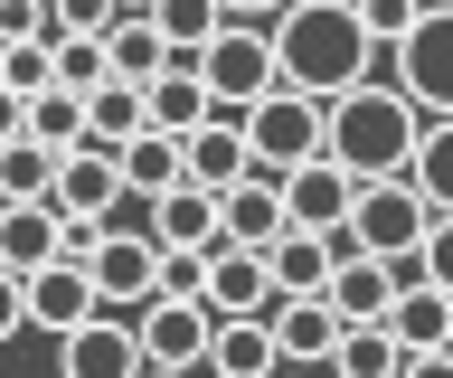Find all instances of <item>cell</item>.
I'll list each match as a JSON object with an SVG mask.
<instances>
[{"label":"cell","mask_w":453,"mask_h":378,"mask_svg":"<svg viewBox=\"0 0 453 378\" xmlns=\"http://www.w3.org/2000/svg\"><path fill=\"white\" fill-rule=\"evenodd\" d=\"M265 38H274V76L321 95V104L368 86V66H378V38H368L359 0H283L274 19H265Z\"/></svg>","instance_id":"1"},{"label":"cell","mask_w":453,"mask_h":378,"mask_svg":"<svg viewBox=\"0 0 453 378\" xmlns=\"http://www.w3.org/2000/svg\"><path fill=\"white\" fill-rule=\"evenodd\" d=\"M416 133H425V114L406 104V86H349V95H331V133H321V151H331L349 180H388V171H406L416 161Z\"/></svg>","instance_id":"2"},{"label":"cell","mask_w":453,"mask_h":378,"mask_svg":"<svg viewBox=\"0 0 453 378\" xmlns=\"http://www.w3.org/2000/svg\"><path fill=\"white\" fill-rule=\"evenodd\" d=\"M236 123H246V161L283 180V171H303V161H321L331 104H321V95H303V86H274V95H255Z\"/></svg>","instance_id":"3"},{"label":"cell","mask_w":453,"mask_h":378,"mask_svg":"<svg viewBox=\"0 0 453 378\" xmlns=\"http://www.w3.org/2000/svg\"><path fill=\"white\" fill-rule=\"evenodd\" d=\"M425 189L406 171H388V180H359V199H349V228H340V246H359V256H388V265H416V246H425Z\"/></svg>","instance_id":"4"},{"label":"cell","mask_w":453,"mask_h":378,"mask_svg":"<svg viewBox=\"0 0 453 378\" xmlns=\"http://www.w3.org/2000/svg\"><path fill=\"white\" fill-rule=\"evenodd\" d=\"M388 86H406V104H416L425 123L434 114H453V0H425L416 10V29L388 48Z\"/></svg>","instance_id":"5"},{"label":"cell","mask_w":453,"mask_h":378,"mask_svg":"<svg viewBox=\"0 0 453 378\" xmlns=\"http://www.w3.org/2000/svg\"><path fill=\"white\" fill-rule=\"evenodd\" d=\"M189 66L208 76V95H218L226 114H246L255 95H274V86H283V76H274V38L255 29V19H226V29L208 38V48H198Z\"/></svg>","instance_id":"6"},{"label":"cell","mask_w":453,"mask_h":378,"mask_svg":"<svg viewBox=\"0 0 453 378\" xmlns=\"http://www.w3.org/2000/svg\"><path fill=\"white\" fill-rule=\"evenodd\" d=\"M85 284H95V303H151V265H161V236L151 228H95V246H85Z\"/></svg>","instance_id":"7"},{"label":"cell","mask_w":453,"mask_h":378,"mask_svg":"<svg viewBox=\"0 0 453 378\" xmlns=\"http://www.w3.org/2000/svg\"><path fill=\"white\" fill-rule=\"evenodd\" d=\"M142 331L123 312H85L76 331H57V378H142Z\"/></svg>","instance_id":"8"},{"label":"cell","mask_w":453,"mask_h":378,"mask_svg":"<svg viewBox=\"0 0 453 378\" xmlns=\"http://www.w3.org/2000/svg\"><path fill=\"white\" fill-rule=\"evenodd\" d=\"M113 199H123V161H113L104 143H76L66 161H57L48 208L66 218V228H113Z\"/></svg>","instance_id":"9"},{"label":"cell","mask_w":453,"mask_h":378,"mask_svg":"<svg viewBox=\"0 0 453 378\" xmlns=\"http://www.w3.org/2000/svg\"><path fill=\"white\" fill-rule=\"evenodd\" d=\"M133 331H142V359H151V369H198L218 312H208V303H161V293H151V303L133 312Z\"/></svg>","instance_id":"10"},{"label":"cell","mask_w":453,"mask_h":378,"mask_svg":"<svg viewBox=\"0 0 453 378\" xmlns=\"http://www.w3.org/2000/svg\"><path fill=\"white\" fill-rule=\"evenodd\" d=\"M265 331H274L283 369H331V350H340V331H349V321H340L331 303H321V293H274Z\"/></svg>","instance_id":"11"},{"label":"cell","mask_w":453,"mask_h":378,"mask_svg":"<svg viewBox=\"0 0 453 378\" xmlns=\"http://www.w3.org/2000/svg\"><path fill=\"white\" fill-rule=\"evenodd\" d=\"M208 312H218V321H265V312H274V274H265V246H226V236H218V246H208Z\"/></svg>","instance_id":"12"},{"label":"cell","mask_w":453,"mask_h":378,"mask_svg":"<svg viewBox=\"0 0 453 378\" xmlns=\"http://www.w3.org/2000/svg\"><path fill=\"white\" fill-rule=\"evenodd\" d=\"M416 265H388V256H359V246H340V265H331V284H321V303H331L340 321H388V303H396V284H406Z\"/></svg>","instance_id":"13"},{"label":"cell","mask_w":453,"mask_h":378,"mask_svg":"<svg viewBox=\"0 0 453 378\" xmlns=\"http://www.w3.org/2000/svg\"><path fill=\"white\" fill-rule=\"evenodd\" d=\"M349 199H359V180L340 171L331 151H321V161H303V171H283V218H293V228L340 236V228H349Z\"/></svg>","instance_id":"14"},{"label":"cell","mask_w":453,"mask_h":378,"mask_svg":"<svg viewBox=\"0 0 453 378\" xmlns=\"http://www.w3.org/2000/svg\"><path fill=\"white\" fill-rule=\"evenodd\" d=\"M19 303H28V331H76L85 312H104L76 256H57V265H38V274H19Z\"/></svg>","instance_id":"15"},{"label":"cell","mask_w":453,"mask_h":378,"mask_svg":"<svg viewBox=\"0 0 453 378\" xmlns=\"http://www.w3.org/2000/svg\"><path fill=\"white\" fill-rule=\"evenodd\" d=\"M283 228L293 218H283V180L274 171H246L236 189H218V236L226 246H274Z\"/></svg>","instance_id":"16"},{"label":"cell","mask_w":453,"mask_h":378,"mask_svg":"<svg viewBox=\"0 0 453 378\" xmlns=\"http://www.w3.org/2000/svg\"><path fill=\"white\" fill-rule=\"evenodd\" d=\"M142 104H151V133H170V143H189L198 123L208 114H226L218 95H208V76H198L189 58H170L161 76H151V86H142Z\"/></svg>","instance_id":"17"},{"label":"cell","mask_w":453,"mask_h":378,"mask_svg":"<svg viewBox=\"0 0 453 378\" xmlns=\"http://www.w3.org/2000/svg\"><path fill=\"white\" fill-rule=\"evenodd\" d=\"M180 171H189V189H208V199L236 189V180L255 171V161H246V123H236V114H208L189 143H180Z\"/></svg>","instance_id":"18"},{"label":"cell","mask_w":453,"mask_h":378,"mask_svg":"<svg viewBox=\"0 0 453 378\" xmlns=\"http://www.w3.org/2000/svg\"><path fill=\"white\" fill-rule=\"evenodd\" d=\"M57 256H66V218L48 199H0V265L10 274H38Z\"/></svg>","instance_id":"19"},{"label":"cell","mask_w":453,"mask_h":378,"mask_svg":"<svg viewBox=\"0 0 453 378\" xmlns=\"http://www.w3.org/2000/svg\"><path fill=\"white\" fill-rule=\"evenodd\" d=\"M388 331H396V350H453V293L406 274L396 303H388Z\"/></svg>","instance_id":"20"},{"label":"cell","mask_w":453,"mask_h":378,"mask_svg":"<svg viewBox=\"0 0 453 378\" xmlns=\"http://www.w3.org/2000/svg\"><path fill=\"white\" fill-rule=\"evenodd\" d=\"M331 265H340V236H321V228H283L274 246H265L274 293H321V284H331Z\"/></svg>","instance_id":"21"},{"label":"cell","mask_w":453,"mask_h":378,"mask_svg":"<svg viewBox=\"0 0 453 378\" xmlns=\"http://www.w3.org/2000/svg\"><path fill=\"white\" fill-rule=\"evenodd\" d=\"M198 369H218V378H274L283 350H274V331L246 312V321H218V331H208V359H198Z\"/></svg>","instance_id":"22"},{"label":"cell","mask_w":453,"mask_h":378,"mask_svg":"<svg viewBox=\"0 0 453 378\" xmlns=\"http://www.w3.org/2000/svg\"><path fill=\"white\" fill-rule=\"evenodd\" d=\"M104 66L123 76V86H151V76L170 66V38L151 29V10H123V19L104 29Z\"/></svg>","instance_id":"23"},{"label":"cell","mask_w":453,"mask_h":378,"mask_svg":"<svg viewBox=\"0 0 453 378\" xmlns=\"http://www.w3.org/2000/svg\"><path fill=\"white\" fill-rule=\"evenodd\" d=\"M133 133H151V104H142V86H123V76H104V86L85 95V143L123 151Z\"/></svg>","instance_id":"24"},{"label":"cell","mask_w":453,"mask_h":378,"mask_svg":"<svg viewBox=\"0 0 453 378\" xmlns=\"http://www.w3.org/2000/svg\"><path fill=\"white\" fill-rule=\"evenodd\" d=\"M113 161H123V199H142V208L161 199V189H180V180H189V171H180V143H170V133H133Z\"/></svg>","instance_id":"25"},{"label":"cell","mask_w":453,"mask_h":378,"mask_svg":"<svg viewBox=\"0 0 453 378\" xmlns=\"http://www.w3.org/2000/svg\"><path fill=\"white\" fill-rule=\"evenodd\" d=\"M151 236H161V246H218V199L189 189V180L161 189V199H151Z\"/></svg>","instance_id":"26"},{"label":"cell","mask_w":453,"mask_h":378,"mask_svg":"<svg viewBox=\"0 0 453 378\" xmlns=\"http://www.w3.org/2000/svg\"><path fill=\"white\" fill-rule=\"evenodd\" d=\"M19 133H28V143H48V151H76L85 143V95L76 86H38L19 104Z\"/></svg>","instance_id":"27"},{"label":"cell","mask_w":453,"mask_h":378,"mask_svg":"<svg viewBox=\"0 0 453 378\" xmlns=\"http://www.w3.org/2000/svg\"><path fill=\"white\" fill-rule=\"evenodd\" d=\"M396 369H406V350H396L388 321H349L331 350V378H396Z\"/></svg>","instance_id":"28"},{"label":"cell","mask_w":453,"mask_h":378,"mask_svg":"<svg viewBox=\"0 0 453 378\" xmlns=\"http://www.w3.org/2000/svg\"><path fill=\"white\" fill-rule=\"evenodd\" d=\"M57 161H66V151L10 133V143H0V199H48V189H57Z\"/></svg>","instance_id":"29"},{"label":"cell","mask_w":453,"mask_h":378,"mask_svg":"<svg viewBox=\"0 0 453 378\" xmlns=\"http://www.w3.org/2000/svg\"><path fill=\"white\" fill-rule=\"evenodd\" d=\"M151 29L170 38V58H198V48L226 29V10L218 0H151Z\"/></svg>","instance_id":"30"},{"label":"cell","mask_w":453,"mask_h":378,"mask_svg":"<svg viewBox=\"0 0 453 378\" xmlns=\"http://www.w3.org/2000/svg\"><path fill=\"white\" fill-rule=\"evenodd\" d=\"M406 180L425 189V208H453V114H434L416 133V161H406Z\"/></svg>","instance_id":"31"},{"label":"cell","mask_w":453,"mask_h":378,"mask_svg":"<svg viewBox=\"0 0 453 378\" xmlns=\"http://www.w3.org/2000/svg\"><path fill=\"white\" fill-rule=\"evenodd\" d=\"M0 86L19 95H38V86H57V38H0Z\"/></svg>","instance_id":"32"},{"label":"cell","mask_w":453,"mask_h":378,"mask_svg":"<svg viewBox=\"0 0 453 378\" xmlns=\"http://www.w3.org/2000/svg\"><path fill=\"white\" fill-rule=\"evenodd\" d=\"M151 293H161V303H208V246H161Z\"/></svg>","instance_id":"33"},{"label":"cell","mask_w":453,"mask_h":378,"mask_svg":"<svg viewBox=\"0 0 453 378\" xmlns=\"http://www.w3.org/2000/svg\"><path fill=\"white\" fill-rule=\"evenodd\" d=\"M113 66H104V38H57V86H76V95H95Z\"/></svg>","instance_id":"34"},{"label":"cell","mask_w":453,"mask_h":378,"mask_svg":"<svg viewBox=\"0 0 453 378\" xmlns=\"http://www.w3.org/2000/svg\"><path fill=\"white\" fill-rule=\"evenodd\" d=\"M416 274H425V284H444V293H453V208H434V218H425V246H416Z\"/></svg>","instance_id":"35"},{"label":"cell","mask_w":453,"mask_h":378,"mask_svg":"<svg viewBox=\"0 0 453 378\" xmlns=\"http://www.w3.org/2000/svg\"><path fill=\"white\" fill-rule=\"evenodd\" d=\"M48 19H57V38H104L123 10L113 0H48Z\"/></svg>","instance_id":"36"},{"label":"cell","mask_w":453,"mask_h":378,"mask_svg":"<svg viewBox=\"0 0 453 378\" xmlns=\"http://www.w3.org/2000/svg\"><path fill=\"white\" fill-rule=\"evenodd\" d=\"M416 10H425V0H359V19H368V38H378V48H396V38L416 29Z\"/></svg>","instance_id":"37"},{"label":"cell","mask_w":453,"mask_h":378,"mask_svg":"<svg viewBox=\"0 0 453 378\" xmlns=\"http://www.w3.org/2000/svg\"><path fill=\"white\" fill-rule=\"evenodd\" d=\"M0 38H57L48 0H0Z\"/></svg>","instance_id":"38"},{"label":"cell","mask_w":453,"mask_h":378,"mask_svg":"<svg viewBox=\"0 0 453 378\" xmlns=\"http://www.w3.org/2000/svg\"><path fill=\"white\" fill-rule=\"evenodd\" d=\"M19 331H28V303H19V274L0 265V341H19Z\"/></svg>","instance_id":"39"},{"label":"cell","mask_w":453,"mask_h":378,"mask_svg":"<svg viewBox=\"0 0 453 378\" xmlns=\"http://www.w3.org/2000/svg\"><path fill=\"white\" fill-rule=\"evenodd\" d=\"M396 378H453V350H406V369Z\"/></svg>","instance_id":"40"},{"label":"cell","mask_w":453,"mask_h":378,"mask_svg":"<svg viewBox=\"0 0 453 378\" xmlns=\"http://www.w3.org/2000/svg\"><path fill=\"white\" fill-rule=\"evenodd\" d=\"M218 10H226V19H274L283 0H218Z\"/></svg>","instance_id":"41"},{"label":"cell","mask_w":453,"mask_h":378,"mask_svg":"<svg viewBox=\"0 0 453 378\" xmlns=\"http://www.w3.org/2000/svg\"><path fill=\"white\" fill-rule=\"evenodd\" d=\"M10 133H19V95L0 86V143H10Z\"/></svg>","instance_id":"42"},{"label":"cell","mask_w":453,"mask_h":378,"mask_svg":"<svg viewBox=\"0 0 453 378\" xmlns=\"http://www.w3.org/2000/svg\"><path fill=\"white\" fill-rule=\"evenodd\" d=\"M142 378H198V369H142Z\"/></svg>","instance_id":"43"},{"label":"cell","mask_w":453,"mask_h":378,"mask_svg":"<svg viewBox=\"0 0 453 378\" xmlns=\"http://www.w3.org/2000/svg\"><path fill=\"white\" fill-rule=\"evenodd\" d=\"M113 10H151V0H113Z\"/></svg>","instance_id":"44"},{"label":"cell","mask_w":453,"mask_h":378,"mask_svg":"<svg viewBox=\"0 0 453 378\" xmlns=\"http://www.w3.org/2000/svg\"><path fill=\"white\" fill-rule=\"evenodd\" d=\"M274 378H311V369H274Z\"/></svg>","instance_id":"45"}]
</instances>
